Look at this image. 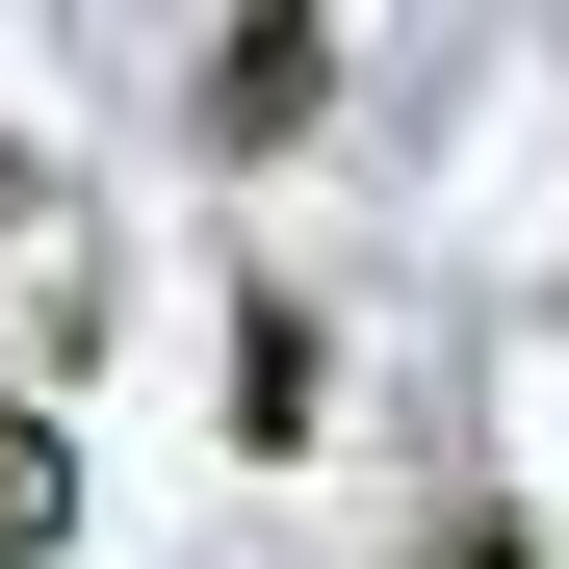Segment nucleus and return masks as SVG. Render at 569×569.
<instances>
[{"instance_id": "1", "label": "nucleus", "mask_w": 569, "mask_h": 569, "mask_svg": "<svg viewBox=\"0 0 569 569\" xmlns=\"http://www.w3.org/2000/svg\"><path fill=\"white\" fill-rule=\"evenodd\" d=\"M233 440H337V362H311V311H284V284L233 311Z\"/></svg>"}, {"instance_id": "2", "label": "nucleus", "mask_w": 569, "mask_h": 569, "mask_svg": "<svg viewBox=\"0 0 569 569\" xmlns=\"http://www.w3.org/2000/svg\"><path fill=\"white\" fill-rule=\"evenodd\" d=\"M311 78H337L311 27H233V52H208V130H233V156H259V130H311Z\"/></svg>"}, {"instance_id": "3", "label": "nucleus", "mask_w": 569, "mask_h": 569, "mask_svg": "<svg viewBox=\"0 0 569 569\" xmlns=\"http://www.w3.org/2000/svg\"><path fill=\"white\" fill-rule=\"evenodd\" d=\"M27 543H78V440H52V415H0V569H27Z\"/></svg>"}]
</instances>
